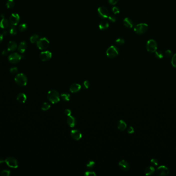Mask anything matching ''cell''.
<instances>
[{"instance_id":"obj_1","label":"cell","mask_w":176,"mask_h":176,"mask_svg":"<svg viewBox=\"0 0 176 176\" xmlns=\"http://www.w3.org/2000/svg\"><path fill=\"white\" fill-rule=\"evenodd\" d=\"M47 98L50 102L53 104L58 103L60 101V96L58 91L55 90H51L48 92Z\"/></svg>"},{"instance_id":"obj_2","label":"cell","mask_w":176,"mask_h":176,"mask_svg":"<svg viewBox=\"0 0 176 176\" xmlns=\"http://www.w3.org/2000/svg\"><path fill=\"white\" fill-rule=\"evenodd\" d=\"M15 82L21 86H26L27 83V78L24 74L21 73L16 75L14 78Z\"/></svg>"},{"instance_id":"obj_3","label":"cell","mask_w":176,"mask_h":176,"mask_svg":"<svg viewBox=\"0 0 176 176\" xmlns=\"http://www.w3.org/2000/svg\"><path fill=\"white\" fill-rule=\"evenodd\" d=\"M148 25L145 23H140L136 26L134 29V31L138 34H143L148 30Z\"/></svg>"},{"instance_id":"obj_4","label":"cell","mask_w":176,"mask_h":176,"mask_svg":"<svg viewBox=\"0 0 176 176\" xmlns=\"http://www.w3.org/2000/svg\"><path fill=\"white\" fill-rule=\"evenodd\" d=\"M49 45V42L48 40L44 37L40 39L37 42V46L38 48L41 50H43L48 48Z\"/></svg>"},{"instance_id":"obj_5","label":"cell","mask_w":176,"mask_h":176,"mask_svg":"<svg viewBox=\"0 0 176 176\" xmlns=\"http://www.w3.org/2000/svg\"><path fill=\"white\" fill-rule=\"evenodd\" d=\"M147 50L151 53H154L157 50V44L154 39L148 40L146 44Z\"/></svg>"},{"instance_id":"obj_6","label":"cell","mask_w":176,"mask_h":176,"mask_svg":"<svg viewBox=\"0 0 176 176\" xmlns=\"http://www.w3.org/2000/svg\"><path fill=\"white\" fill-rule=\"evenodd\" d=\"M106 54L108 57L114 58L119 54V49L117 47L112 46L107 49Z\"/></svg>"},{"instance_id":"obj_7","label":"cell","mask_w":176,"mask_h":176,"mask_svg":"<svg viewBox=\"0 0 176 176\" xmlns=\"http://www.w3.org/2000/svg\"><path fill=\"white\" fill-rule=\"evenodd\" d=\"M6 164L11 168H16L18 167V162L16 159L13 157H8L5 160Z\"/></svg>"},{"instance_id":"obj_8","label":"cell","mask_w":176,"mask_h":176,"mask_svg":"<svg viewBox=\"0 0 176 176\" xmlns=\"http://www.w3.org/2000/svg\"><path fill=\"white\" fill-rule=\"evenodd\" d=\"M21 58H22V55H19L17 53H14L10 54L8 57V61L12 64H16L19 62Z\"/></svg>"},{"instance_id":"obj_9","label":"cell","mask_w":176,"mask_h":176,"mask_svg":"<svg viewBox=\"0 0 176 176\" xmlns=\"http://www.w3.org/2000/svg\"><path fill=\"white\" fill-rule=\"evenodd\" d=\"M169 169L167 167L164 165H161L157 168L156 173L158 175L161 176H165L169 174Z\"/></svg>"},{"instance_id":"obj_10","label":"cell","mask_w":176,"mask_h":176,"mask_svg":"<svg viewBox=\"0 0 176 176\" xmlns=\"http://www.w3.org/2000/svg\"><path fill=\"white\" fill-rule=\"evenodd\" d=\"M98 13L99 16L103 18H107L109 16V12L107 8L104 6L99 7L98 8Z\"/></svg>"},{"instance_id":"obj_11","label":"cell","mask_w":176,"mask_h":176,"mask_svg":"<svg viewBox=\"0 0 176 176\" xmlns=\"http://www.w3.org/2000/svg\"><path fill=\"white\" fill-rule=\"evenodd\" d=\"M52 53L48 51H46L41 52L39 56L40 60L43 62H45L49 60L52 58Z\"/></svg>"},{"instance_id":"obj_12","label":"cell","mask_w":176,"mask_h":176,"mask_svg":"<svg viewBox=\"0 0 176 176\" xmlns=\"http://www.w3.org/2000/svg\"><path fill=\"white\" fill-rule=\"evenodd\" d=\"M20 16L18 14L13 13L11 14L9 18V22L11 25L15 26L17 25L20 21Z\"/></svg>"},{"instance_id":"obj_13","label":"cell","mask_w":176,"mask_h":176,"mask_svg":"<svg viewBox=\"0 0 176 176\" xmlns=\"http://www.w3.org/2000/svg\"><path fill=\"white\" fill-rule=\"evenodd\" d=\"M71 136L74 140H78L81 138L82 134L78 130H73L71 132Z\"/></svg>"},{"instance_id":"obj_14","label":"cell","mask_w":176,"mask_h":176,"mask_svg":"<svg viewBox=\"0 0 176 176\" xmlns=\"http://www.w3.org/2000/svg\"><path fill=\"white\" fill-rule=\"evenodd\" d=\"M119 166L120 168L124 171H128L130 169V165L129 163L125 160L121 161L119 163Z\"/></svg>"},{"instance_id":"obj_15","label":"cell","mask_w":176,"mask_h":176,"mask_svg":"<svg viewBox=\"0 0 176 176\" xmlns=\"http://www.w3.org/2000/svg\"><path fill=\"white\" fill-rule=\"evenodd\" d=\"M81 88V86L78 83H74L72 84L70 88V90L72 93H77L79 91Z\"/></svg>"},{"instance_id":"obj_16","label":"cell","mask_w":176,"mask_h":176,"mask_svg":"<svg viewBox=\"0 0 176 176\" xmlns=\"http://www.w3.org/2000/svg\"><path fill=\"white\" fill-rule=\"evenodd\" d=\"M67 123L70 127L73 128L76 124V119L74 116L70 115L67 119Z\"/></svg>"},{"instance_id":"obj_17","label":"cell","mask_w":176,"mask_h":176,"mask_svg":"<svg viewBox=\"0 0 176 176\" xmlns=\"http://www.w3.org/2000/svg\"><path fill=\"white\" fill-rule=\"evenodd\" d=\"M16 48H17V45H16L15 42L10 41L8 44L7 50L9 52L14 51L16 50Z\"/></svg>"},{"instance_id":"obj_18","label":"cell","mask_w":176,"mask_h":176,"mask_svg":"<svg viewBox=\"0 0 176 176\" xmlns=\"http://www.w3.org/2000/svg\"><path fill=\"white\" fill-rule=\"evenodd\" d=\"M27 97L26 95L24 93H20L16 97V100H18V101L20 103H25L26 101Z\"/></svg>"},{"instance_id":"obj_19","label":"cell","mask_w":176,"mask_h":176,"mask_svg":"<svg viewBox=\"0 0 176 176\" xmlns=\"http://www.w3.org/2000/svg\"><path fill=\"white\" fill-rule=\"evenodd\" d=\"M27 48V44L25 41H22L18 47V51L21 53H23L25 51Z\"/></svg>"},{"instance_id":"obj_20","label":"cell","mask_w":176,"mask_h":176,"mask_svg":"<svg viewBox=\"0 0 176 176\" xmlns=\"http://www.w3.org/2000/svg\"><path fill=\"white\" fill-rule=\"evenodd\" d=\"M155 171V169L154 168V167L153 166H150L146 167L144 170L145 174L146 175H152L153 174H154Z\"/></svg>"},{"instance_id":"obj_21","label":"cell","mask_w":176,"mask_h":176,"mask_svg":"<svg viewBox=\"0 0 176 176\" xmlns=\"http://www.w3.org/2000/svg\"><path fill=\"white\" fill-rule=\"evenodd\" d=\"M124 26L128 28L131 29L133 26V21L128 18H126L124 20Z\"/></svg>"},{"instance_id":"obj_22","label":"cell","mask_w":176,"mask_h":176,"mask_svg":"<svg viewBox=\"0 0 176 176\" xmlns=\"http://www.w3.org/2000/svg\"><path fill=\"white\" fill-rule=\"evenodd\" d=\"M127 127V124L124 120H120L117 123V128L121 131H124Z\"/></svg>"},{"instance_id":"obj_23","label":"cell","mask_w":176,"mask_h":176,"mask_svg":"<svg viewBox=\"0 0 176 176\" xmlns=\"http://www.w3.org/2000/svg\"><path fill=\"white\" fill-rule=\"evenodd\" d=\"M9 22H8L7 19L5 18H3L1 21V22H0V27H1L2 29H6L9 27Z\"/></svg>"},{"instance_id":"obj_24","label":"cell","mask_w":176,"mask_h":176,"mask_svg":"<svg viewBox=\"0 0 176 176\" xmlns=\"http://www.w3.org/2000/svg\"><path fill=\"white\" fill-rule=\"evenodd\" d=\"M109 23L107 21H103L100 23L99 28L100 30H105L109 28Z\"/></svg>"},{"instance_id":"obj_25","label":"cell","mask_w":176,"mask_h":176,"mask_svg":"<svg viewBox=\"0 0 176 176\" xmlns=\"http://www.w3.org/2000/svg\"><path fill=\"white\" fill-rule=\"evenodd\" d=\"M9 32L11 35H15L16 34V33H17V30H16L15 26L11 25V26L9 27Z\"/></svg>"},{"instance_id":"obj_26","label":"cell","mask_w":176,"mask_h":176,"mask_svg":"<svg viewBox=\"0 0 176 176\" xmlns=\"http://www.w3.org/2000/svg\"><path fill=\"white\" fill-rule=\"evenodd\" d=\"M61 99L65 101H69L70 99V95L67 93H62L61 95Z\"/></svg>"},{"instance_id":"obj_27","label":"cell","mask_w":176,"mask_h":176,"mask_svg":"<svg viewBox=\"0 0 176 176\" xmlns=\"http://www.w3.org/2000/svg\"><path fill=\"white\" fill-rule=\"evenodd\" d=\"M51 107V105H50L47 102H44L42 105L41 106V109L42 111H45L48 110Z\"/></svg>"},{"instance_id":"obj_28","label":"cell","mask_w":176,"mask_h":176,"mask_svg":"<svg viewBox=\"0 0 176 176\" xmlns=\"http://www.w3.org/2000/svg\"><path fill=\"white\" fill-rule=\"evenodd\" d=\"M14 6V1L13 0H8L6 2V7L8 8H12Z\"/></svg>"},{"instance_id":"obj_29","label":"cell","mask_w":176,"mask_h":176,"mask_svg":"<svg viewBox=\"0 0 176 176\" xmlns=\"http://www.w3.org/2000/svg\"><path fill=\"white\" fill-rule=\"evenodd\" d=\"M39 39V36L38 35H33L30 38V41L31 43L34 44L38 41Z\"/></svg>"},{"instance_id":"obj_30","label":"cell","mask_w":176,"mask_h":176,"mask_svg":"<svg viewBox=\"0 0 176 176\" xmlns=\"http://www.w3.org/2000/svg\"><path fill=\"white\" fill-rule=\"evenodd\" d=\"M27 28V24H25V23H22L21 24H20L19 27V30L20 31V32H24V31H25L26 30Z\"/></svg>"},{"instance_id":"obj_31","label":"cell","mask_w":176,"mask_h":176,"mask_svg":"<svg viewBox=\"0 0 176 176\" xmlns=\"http://www.w3.org/2000/svg\"><path fill=\"white\" fill-rule=\"evenodd\" d=\"M155 56L156 57H157L158 59H162L163 58L164 55L163 53L161 51H156L155 52Z\"/></svg>"},{"instance_id":"obj_32","label":"cell","mask_w":176,"mask_h":176,"mask_svg":"<svg viewBox=\"0 0 176 176\" xmlns=\"http://www.w3.org/2000/svg\"><path fill=\"white\" fill-rule=\"evenodd\" d=\"M95 164L94 161H90L88 162V163L87 164V167L88 168H89V169L93 168L95 166Z\"/></svg>"},{"instance_id":"obj_33","label":"cell","mask_w":176,"mask_h":176,"mask_svg":"<svg viewBox=\"0 0 176 176\" xmlns=\"http://www.w3.org/2000/svg\"><path fill=\"white\" fill-rule=\"evenodd\" d=\"M124 43H125V41L124 39L122 38H119L118 39H117L115 41V43L117 45H122L123 44H124Z\"/></svg>"},{"instance_id":"obj_34","label":"cell","mask_w":176,"mask_h":176,"mask_svg":"<svg viewBox=\"0 0 176 176\" xmlns=\"http://www.w3.org/2000/svg\"><path fill=\"white\" fill-rule=\"evenodd\" d=\"M172 66L174 68H176V54H174L172 57V62H171Z\"/></svg>"},{"instance_id":"obj_35","label":"cell","mask_w":176,"mask_h":176,"mask_svg":"<svg viewBox=\"0 0 176 176\" xmlns=\"http://www.w3.org/2000/svg\"><path fill=\"white\" fill-rule=\"evenodd\" d=\"M150 164L153 166H157L159 164V162L158 160L156 158H152V160H150Z\"/></svg>"},{"instance_id":"obj_36","label":"cell","mask_w":176,"mask_h":176,"mask_svg":"<svg viewBox=\"0 0 176 176\" xmlns=\"http://www.w3.org/2000/svg\"><path fill=\"white\" fill-rule=\"evenodd\" d=\"M165 56L167 58H170L173 56L172 52L170 50H167L165 52Z\"/></svg>"},{"instance_id":"obj_37","label":"cell","mask_w":176,"mask_h":176,"mask_svg":"<svg viewBox=\"0 0 176 176\" xmlns=\"http://www.w3.org/2000/svg\"><path fill=\"white\" fill-rule=\"evenodd\" d=\"M10 174V171L9 170H4L1 172V175L2 176H9Z\"/></svg>"},{"instance_id":"obj_38","label":"cell","mask_w":176,"mask_h":176,"mask_svg":"<svg viewBox=\"0 0 176 176\" xmlns=\"http://www.w3.org/2000/svg\"><path fill=\"white\" fill-rule=\"evenodd\" d=\"M84 174L86 176H95L96 175L95 172L91 171H87Z\"/></svg>"},{"instance_id":"obj_39","label":"cell","mask_w":176,"mask_h":176,"mask_svg":"<svg viewBox=\"0 0 176 176\" xmlns=\"http://www.w3.org/2000/svg\"><path fill=\"white\" fill-rule=\"evenodd\" d=\"M108 19L109 20V21H110L111 22H115L116 20V17L114 15H110V16H109L108 17Z\"/></svg>"},{"instance_id":"obj_40","label":"cell","mask_w":176,"mask_h":176,"mask_svg":"<svg viewBox=\"0 0 176 176\" xmlns=\"http://www.w3.org/2000/svg\"><path fill=\"white\" fill-rule=\"evenodd\" d=\"M18 70L16 67H12L10 69V72L12 74H15L18 72Z\"/></svg>"},{"instance_id":"obj_41","label":"cell","mask_w":176,"mask_h":176,"mask_svg":"<svg viewBox=\"0 0 176 176\" xmlns=\"http://www.w3.org/2000/svg\"><path fill=\"white\" fill-rule=\"evenodd\" d=\"M112 12L114 14H119L120 13V10H119L118 7H114L112 8Z\"/></svg>"},{"instance_id":"obj_42","label":"cell","mask_w":176,"mask_h":176,"mask_svg":"<svg viewBox=\"0 0 176 176\" xmlns=\"http://www.w3.org/2000/svg\"><path fill=\"white\" fill-rule=\"evenodd\" d=\"M64 114H65V115L69 116L70 115H71L72 114V112L70 110V109H66L64 111Z\"/></svg>"},{"instance_id":"obj_43","label":"cell","mask_w":176,"mask_h":176,"mask_svg":"<svg viewBox=\"0 0 176 176\" xmlns=\"http://www.w3.org/2000/svg\"><path fill=\"white\" fill-rule=\"evenodd\" d=\"M127 132L129 134H132L134 133V132H135V129H134V128L130 126L128 128Z\"/></svg>"},{"instance_id":"obj_44","label":"cell","mask_w":176,"mask_h":176,"mask_svg":"<svg viewBox=\"0 0 176 176\" xmlns=\"http://www.w3.org/2000/svg\"><path fill=\"white\" fill-rule=\"evenodd\" d=\"M83 85H84V86L86 88H88L90 86V82L89 81L86 80L84 82H83Z\"/></svg>"},{"instance_id":"obj_45","label":"cell","mask_w":176,"mask_h":176,"mask_svg":"<svg viewBox=\"0 0 176 176\" xmlns=\"http://www.w3.org/2000/svg\"><path fill=\"white\" fill-rule=\"evenodd\" d=\"M118 1H119V0H108L109 3L111 5L116 4Z\"/></svg>"},{"instance_id":"obj_46","label":"cell","mask_w":176,"mask_h":176,"mask_svg":"<svg viewBox=\"0 0 176 176\" xmlns=\"http://www.w3.org/2000/svg\"><path fill=\"white\" fill-rule=\"evenodd\" d=\"M8 52V50H4L3 51V52H2V55H6L7 54Z\"/></svg>"},{"instance_id":"obj_47","label":"cell","mask_w":176,"mask_h":176,"mask_svg":"<svg viewBox=\"0 0 176 176\" xmlns=\"http://www.w3.org/2000/svg\"><path fill=\"white\" fill-rule=\"evenodd\" d=\"M3 39V35L2 34H0V44H1Z\"/></svg>"},{"instance_id":"obj_48","label":"cell","mask_w":176,"mask_h":176,"mask_svg":"<svg viewBox=\"0 0 176 176\" xmlns=\"http://www.w3.org/2000/svg\"><path fill=\"white\" fill-rule=\"evenodd\" d=\"M4 162H5L4 159L2 157H0V164H2L3 163H4Z\"/></svg>"},{"instance_id":"obj_49","label":"cell","mask_w":176,"mask_h":176,"mask_svg":"<svg viewBox=\"0 0 176 176\" xmlns=\"http://www.w3.org/2000/svg\"><path fill=\"white\" fill-rule=\"evenodd\" d=\"M7 33H8V32L6 31V30H4L3 31V35H7Z\"/></svg>"},{"instance_id":"obj_50","label":"cell","mask_w":176,"mask_h":176,"mask_svg":"<svg viewBox=\"0 0 176 176\" xmlns=\"http://www.w3.org/2000/svg\"><path fill=\"white\" fill-rule=\"evenodd\" d=\"M4 17H5V15H4V14L1 15V17H2V18H4Z\"/></svg>"}]
</instances>
